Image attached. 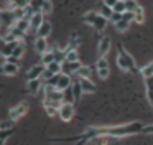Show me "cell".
<instances>
[{"instance_id":"obj_1","label":"cell","mask_w":153,"mask_h":145,"mask_svg":"<svg viewBox=\"0 0 153 145\" xmlns=\"http://www.w3.org/2000/svg\"><path fill=\"white\" fill-rule=\"evenodd\" d=\"M143 125L140 122L135 124H128V125H122V127H109V129H92L89 130V135H112V137H119V135H130L133 132L142 130Z\"/></svg>"},{"instance_id":"obj_2","label":"cell","mask_w":153,"mask_h":145,"mask_svg":"<svg viewBox=\"0 0 153 145\" xmlns=\"http://www.w3.org/2000/svg\"><path fill=\"white\" fill-rule=\"evenodd\" d=\"M82 20H84V23H87V25L94 26V28H96L99 33H102L104 30H105L107 22H109V20H107L105 16L100 15L97 10H91V12H87L86 15L82 16Z\"/></svg>"},{"instance_id":"obj_3","label":"cell","mask_w":153,"mask_h":145,"mask_svg":"<svg viewBox=\"0 0 153 145\" xmlns=\"http://www.w3.org/2000/svg\"><path fill=\"white\" fill-rule=\"evenodd\" d=\"M117 64H119V68L123 69V71H137L135 59H133L132 55H130L128 51H125L122 46L119 48V53H117Z\"/></svg>"},{"instance_id":"obj_4","label":"cell","mask_w":153,"mask_h":145,"mask_svg":"<svg viewBox=\"0 0 153 145\" xmlns=\"http://www.w3.org/2000/svg\"><path fill=\"white\" fill-rule=\"evenodd\" d=\"M28 107H30V105H28V102H20L18 105H15V107L10 109V112H8V119H10V120H13V122L18 120V119H22L28 112Z\"/></svg>"},{"instance_id":"obj_5","label":"cell","mask_w":153,"mask_h":145,"mask_svg":"<svg viewBox=\"0 0 153 145\" xmlns=\"http://www.w3.org/2000/svg\"><path fill=\"white\" fill-rule=\"evenodd\" d=\"M58 114H59L61 120L69 122L71 119L74 117V104H73V102H63V104L59 105V111H58Z\"/></svg>"},{"instance_id":"obj_6","label":"cell","mask_w":153,"mask_h":145,"mask_svg":"<svg viewBox=\"0 0 153 145\" xmlns=\"http://www.w3.org/2000/svg\"><path fill=\"white\" fill-rule=\"evenodd\" d=\"M96 68H97V72H99L100 79L109 78L110 66H109V61L105 59V56H99V59H97V63H96Z\"/></svg>"},{"instance_id":"obj_7","label":"cell","mask_w":153,"mask_h":145,"mask_svg":"<svg viewBox=\"0 0 153 145\" xmlns=\"http://www.w3.org/2000/svg\"><path fill=\"white\" fill-rule=\"evenodd\" d=\"M71 84H73L71 74H64V72H61V74H59V79H58V84H56V89L64 91V89H68Z\"/></svg>"},{"instance_id":"obj_8","label":"cell","mask_w":153,"mask_h":145,"mask_svg":"<svg viewBox=\"0 0 153 145\" xmlns=\"http://www.w3.org/2000/svg\"><path fill=\"white\" fill-rule=\"evenodd\" d=\"M40 89H41V79L40 78H38V79H28V84H27L28 94L36 96L38 92H40Z\"/></svg>"},{"instance_id":"obj_9","label":"cell","mask_w":153,"mask_h":145,"mask_svg":"<svg viewBox=\"0 0 153 145\" xmlns=\"http://www.w3.org/2000/svg\"><path fill=\"white\" fill-rule=\"evenodd\" d=\"M2 74H5V76H15L18 72V64L17 63H10V61H7V63H4L2 64Z\"/></svg>"},{"instance_id":"obj_10","label":"cell","mask_w":153,"mask_h":145,"mask_svg":"<svg viewBox=\"0 0 153 145\" xmlns=\"http://www.w3.org/2000/svg\"><path fill=\"white\" fill-rule=\"evenodd\" d=\"M81 61H74V63H69V61H64L63 63V72L64 74H76L77 69L81 68Z\"/></svg>"},{"instance_id":"obj_11","label":"cell","mask_w":153,"mask_h":145,"mask_svg":"<svg viewBox=\"0 0 153 145\" xmlns=\"http://www.w3.org/2000/svg\"><path fill=\"white\" fill-rule=\"evenodd\" d=\"M45 22V15L41 12H36V13H33V16L30 18V30H35L36 31L38 28L41 26V23Z\"/></svg>"},{"instance_id":"obj_12","label":"cell","mask_w":153,"mask_h":145,"mask_svg":"<svg viewBox=\"0 0 153 145\" xmlns=\"http://www.w3.org/2000/svg\"><path fill=\"white\" fill-rule=\"evenodd\" d=\"M45 68H46L45 64H35L33 68H30V71L27 72V78L28 79H38V78H41Z\"/></svg>"},{"instance_id":"obj_13","label":"cell","mask_w":153,"mask_h":145,"mask_svg":"<svg viewBox=\"0 0 153 145\" xmlns=\"http://www.w3.org/2000/svg\"><path fill=\"white\" fill-rule=\"evenodd\" d=\"M79 82H81V87H82L84 92H87V94L96 92V86L91 81V78H79Z\"/></svg>"},{"instance_id":"obj_14","label":"cell","mask_w":153,"mask_h":145,"mask_svg":"<svg viewBox=\"0 0 153 145\" xmlns=\"http://www.w3.org/2000/svg\"><path fill=\"white\" fill-rule=\"evenodd\" d=\"M48 41L46 38H43V36H38L36 40H35V51L40 53V55H43L45 51H48Z\"/></svg>"},{"instance_id":"obj_15","label":"cell","mask_w":153,"mask_h":145,"mask_svg":"<svg viewBox=\"0 0 153 145\" xmlns=\"http://www.w3.org/2000/svg\"><path fill=\"white\" fill-rule=\"evenodd\" d=\"M97 51H99V56H105L107 53L110 51V38H109V36H104V38L100 40Z\"/></svg>"},{"instance_id":"obj_16","label":"cell","mask_w":153,"mask_h":145,"mask_svg":"<svg viewBox=\"0 0 153 145\" xmlns=\"http://www.w3.org/2000/svg\"><path fill=\"white\" fill-rule=\"evenodd\" d=\"M97 12H99L102 16H105V18L109 20L110 16H112V13H114V8H112V7H109V5H105L104 2H100L99 5H97Z\"/></svg>"},{"instance_id":"obj_17","label":"cell","mask_w":153,"mask_h":145,"mask_svg":"<svg viewBox=\"0 0 153 145\" xmlns=\"http://www.w3.org/2000/svg\"><path fill=\"white\" fill-rule=\"evenodd\" d=\"M36 33H38V36L48 38V36H50V33H51V23L48 22V20H45V22L41 23V26L36 30Z\"/></svg>"},{"instance_id":"obj_18","label":"cell","mask_w":153,"mask_h":145,"mask_svg":"<svg viewBox=\"0 0 153 145\" xmlns=\"http://www.w3.org/2000/svg\"><path fill=\"white\" fill-rule=\"evenodd\" d=\"M20 41V40H18ZM18 41H5V45H4V51H2V55L5 56V58H8V56L13 53V49H15V46L18 45Z\"/></svg>"},{"instance_id":"obj_19","label":"cell","mask_w":153,"mask_h":145,"mask_svg":"<svg viewBox=\"0 0 153 145\" xmlns=\"http://www.w3.org/2000/svg\"><path fill=\"white\" fill-rule=\"evenodd\" d=\"M8 8L13 10V8H25V7L30 5V0H8Z\"/></svg>"},{"instance_id":"obj_20","label":"cell","mask_w":153,"mask_h":145,"mask_svg":"<svg viewBox=\"0 0 153 145\" xmlns=\"http://www.w3.org/2000/svg\"><path fill=\"white\" fill-rule=\"evenodd\" d=\"M71 86H73V94H74V99H76V101H79L81 96H82V92H84V91H82V87H81L79 78H77V79H76V81H74Z\"/></svg>"},{"instance_id":"obj_21","label":"cell","mask_w":153,"mask_h":145,"mask_svg":"<svg viewBox=\"0 0 153 145\" xmlns=\"http://www.w3.org/2000/svg\"><path fill=\"white\" fill-rule=\"evenodd\" d=\"M15 26H17V28H20L22 31L27 33L28 30H30V18H27V16H25V18L17 20V22H15Z\"/></svg>"},{"instance_id":"obj_22","label":"cell","mask_w":153,"mask_h":145,"mask_svg":"<svg viewBox=\"0 0 153 145\" xmlns=\"http://www.w3.org/2000/svg\"><path fill=\"white\" fill-rule=\"evenodd\" d=\"M54 61V53H53V49H48V51H45L43 55H41V64H45V66H48L50 63H53Z\"/></svg>"},{"instance_id":"obj_23","label":"cell","mask_w":153,"mask_h":145,"mask_svg":"<svg viewBox=\"0 0 153 145\" xmlns=\"http://www.w3.org/2000/svg\"><path fill=\"white\" fill-rule=\"evenodd\" d=\"M43 107H45V111H46V114L50 115V117H53V115H56V112L59 111V109H58L56 105L50 104V102H48L46 99H43Z\"/></svg>"},{"instance_id":"obj_24","label":"cell","mask_w":153,"mask_h":145,"mask_svg":"<svg viewBox=\"0 0 153 145\" xmlns=\"http://www.w3.org/2000/svg\"><path fill=\"white\" fill-rule=\"evenodd\" d=\"M23 55H25V43H23V41H22V40H20V41H18V45L15 46L13 53H12L10 56H15V58H18V59H20V58H22V56H23Z\"/></svg>"},{"instance_id":"obj_25","label":"cell","mask_w":153,"mask_h":145,"mask_svg":"<svg viewBox=\"0 0 153 145\" xmlns=\"http://www.w3.org/2000/svg\"><path fill=\"white\" fill-rule=\"evenodd\" d=\"M46 68L50 69L51 72H54V74H58V72H63V63L53 61V63H50V64H48Z\"/></svg>"},{"instance_id":"obj_26","label":"cell","mask_w":153,"mask_h":145,"mask_svg":"<svg viewBox=\"0 0 153 145\" xmlns=\"http://www.w3.org/2000/svg\"><path fill=\"white\" fill-rule=\"evenodd\" d=\"M66 61L69 63H74V61H79V53H77V49H69V51H66Z\"/></svg>"},{"instance_id":"obj_27","label":"cell","mask_w":153,"mask_h":145,"mask_svg":"<svg viewBox=\"0 0 153 145\" xmlns=\"http://www.w3.org/2000/svg\"><path fill=\"white\" fill-rule=\"evenodd\" d=\"M77 78H91V68L89 66H81L76 72Z\"/></svg>"},{"instance_id":"obj_28","label":"cell","mask_w":153,"mask_h":145,"mask_svg":"<svg viewBox=\"0 0 153 145\" xmlns=\"http://www.w3.org/2000/svg\"><path fill=\"white\" fill-rule=\"evenodd\" d=\"M135 22L137 23H143L145 22V10L142 8V7H137V10H135Z\"/></svg>"},{"instance_id":"obj_29","label":"cell","mask_w":153,"mask_h":145,"mask_svg":"<svg viewBox=\"0 0 153 145\" xmlns=\"http://www.w3.org/2000/svg\"><path fill=\"white\" fill-rule=\"evenodd\" d=\"M51 12H53V3H51V0H45L43 5H41V13L43 15H50Z\"/></svg>"},{"instance_id":"obj_30","label":"cell","mask_w":153,"mask_h":145,"mask_svg":"<svg viewBox=\"0 0 153 145\" xmlns=\"http://www.w3.org/2000/svg\"><path fill=\"white\" fill-rule=\"evenodd\" d=\"M63 92H64V102H73L74 104L76 99H74V94H73V86H69L68 89H64Z\"/></svg>"},{"instance_id":"obj_31","label":"cell","mask_w":153,"mask_h":145,"mask_svg":"<svg viewBox=\"0 0 153 145\" xmlns=\"http://www.w3.org/2000/svg\"><path fill=\"white\" fill-rule=\"evenodd\" d=\"M128 26H130V22H127V20H120V22L115 23V28L119 30L120 33L127 31V30H128Z\"/></svg>"},{"instance_id":"obj_32","label":"cell","mask_w":153,"mask_h":145,"mask_svg":"<svg viewBox=\"0 0 153 145\" xmlns=\"http://www.w3.org/2000/svg\"><path fill=\"white\" fill-rule=\"evenodd\" d=\"M140 72H142V76H143V78H152V76H153V68H152V66H150V64H146V66H143V68L142 69H140Z\"/></svg>"},{"instance_id":"obj_33","label":"cell","mask_w":153,"mask_h":145,"mask_svg":"<svg viewBox=\"0 0 153 145\" xmlns=\"http://www.w3.org/2000/svg\"><path fill=\"white\" fill-rule=\"evenodd\" d=\"M45 0H30V7L33 8V12H41V5H43Z\"/></svg>"},{"instance_id":"obj_34","label":"cell","mask_w":153,"mask_h":145,"mask_svg":"<svg viewBox=\"0 0 153 145\" xmlns=\"http://www.w3.org/2000/svg\"><path fill=\"white\" fill-rule=\"evenodd\" d=\"M112 8H114V12H117V13H123L127 10V7H125V2H123V0H119Z\"/></svg>"},{"instance_id":"obj_35","label":"cell","mask_w":153,"mask_h":145,"mask_svg":"<svg viewBox=\"0 0 153 145\" xmlns=\"http://www.w3.org/2000/svg\"><path fill=\"white\" fill-rule=\"evenodd\" d=\"M125 7H127V10H128V12H135L137 7H138V3H137V0H127Z\"/></svg>"},{"instance_id":"obj_36","label":"cell","mask_w":153,"mask_h":145,"mask_svg":"<svg viewBox=\"0 0 153 145\" xmlns=\"http://www.w3.org/2000/svg\"><path fill=\"white\" fill-rule=\"evenodd\" d=\"M122 20H127V22L135 20V12H128V10H125V12L122 13Z\"/></svg>"},{"instance_id":"obj_37","label":"cell","mask_w":153,"mask_h":145,"mask_svg":"<svg viewBox=\"0 0 153 145\" xmlns=\"http://www.w3.org/2000/svg\"><path fill=\"white\" fill-rule=\"evenodd\" d=\"M10 129H13V120H10V119L4 124H0V130H10Z\"/></svg>"},{"instance_id":"obj_38","label":"cell","mask_w":153,"mask_h":145,"mask_svg":"<svg viewBox=\"0 0 153 145\" xmlns=\"http://www.w3.org/2000/svg\"><path fill=\"white\" fill-rule=\"evenodd\" d=\"M51 76H54V72H51L48 68H45V71H43V74H41V78H40V79H41V81H45V82H46L48 79L51 78Z\"/></svg>"},{"instance_id":"obj_39","label":"cell","mask_w":153,"mask_h":145,"mask_svg":"<svg viewBox=\"0 0 153 145\" xmlns=\"http://www.w3.org/2000/svg\"><path fill=\"white\" fill-rule=\"evenodd\" d=\"M59 74H61V72H58V74L51 76V78L46 81V84H50V86H54V87H56V84H58V79H59Z\"/></svg>"},{"instance_id":"obj_40","label":"cell","mask_w":153,"mask_h":145,"mask_svg":"<svg viewBox=\"0 0 153 145\" xmlns=\"http://www.w3.org/2000/svg\"><path fill=\"white\" fill-rule=\"evenodd\" d=\"M120 20H122V13H117V12H114V13H112V16L109 18V22H112L114 25H115V23H117V22H120Z\"/></svg>"},{"instance_id":"obj_41","label":"cell","mask_w":153,"mask_h":145,"mask_svg":"<svg viewBox=\"0 0 153 145\" xmlns=\"http://www.w3.org/2000/svg\"><path fill=\"white\" fill-rule=\"evenodd\" d=\"M102 2L105 3V5H109V7H114L117 2H119V0H102Z\"/></svg>"},{"instance_id":"obj_42","label":"cell","mask_w":153,"mask_h":145,"mask_svg":"<svg viewBox=\"0 0 153 145\" xmlns=\"http://www.w3.org/2000/svg\"><path fill=\"white\" fill-rule=\"evenodd\" d=\"M7 61H10V63H17V64H18V58H15V56H8Z\"/></svg>"},{"instance_id":"obj_43","label":"cell","mask_w":153,"mask_h":145,"mask_svg":"<svg viewBox=\"0 0 153 145\" xmlns=\"http://www.w3.org/2000/svg\"><path fill=\"white\" fill-rule=\"evenodd\" d=\"M4 63H7V58H5L4 55H0V66L4 64Z\"/></svg>"},{"instance_id":"obj_44","label":"cell","mask_w":153,"mask_h":145,"mask_svg":"<svg viewBox=\"0 0 153 145\" xmlns=\"http://www.w3.org/2000/svg\"><path fill=\"white\" fill-rule=\"evenodd\" d=\"M150 66H152V68H153V61H152V63H150Z\"/></svg>"},{"instance_id":"obj_45","label":"cell","mask_w":153,"mask_h":145,"mask_svg":"<svg viewBox=\"0 0 153 145\" xmlns=\"http://www.w3.org/2000/svg\"><path fill=\"white\" fill-rule=\"evenodd\" d=\"M0 15H2V10H0Z\"/></svg>"},{"instance_id":"obj_46","label":"cell","mask_w":153,"mask_h":145,"mask_svg":"<svg viewBox=\"0 0 153 145\" xmlns=\"http://www.w3.org/2000/svg\"><path fill=\"white\" fill-rule=\"evenodd\" d=\"M123 2H127V0H123Z\"/></svg>"},{"instance_id":"obj_47","label":"cell","mask_w":153,"mask_h":145,"mask_svg":"<svg viewBox=\"0 0 153 145\" xmlns=\"http://www.w3.org/2000/svg\"><path fill=\"white\" fill-rule=\"evenodd\" d=\"M0 40H2V38H0Z\"/></svg>"}]
</instances>
